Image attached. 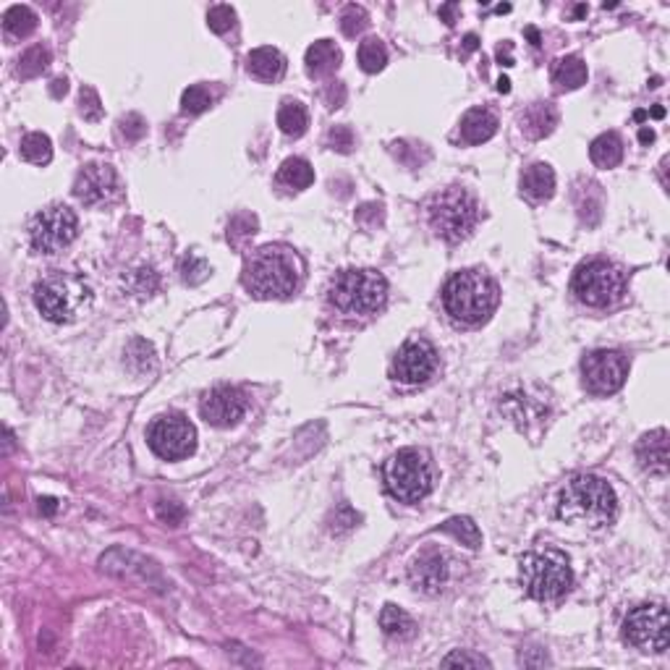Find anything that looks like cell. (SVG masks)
<instances>
[{
    "instance_id": "obj_43",
    "label": "cell",
    "mask_w": 670,
    "mask_h": 670,
    "mask_svg": "<svg viewBox=\"0 0 670 670\" xmlns=\"http://www.w3.org/2000/svg\"><path fill=\"white\" fill-rule=\"evenodd\" d=\"M66 89H69V81H66V79H55V81H53V87H50L53 97H61V95H66Z\"/></svg>"
},
{
    "instance_id": "obj_1",
    "label": "cell",
    "mask_w": 670,
    "mask_h": 670,
    "mask_svg": "<svg viewBox=\"0 0 670 670\" xmlns=\"http://www.w3.org/2000/svg\"><path fill=\"white\" fill-rule=\"evenodd\" d=\"M555 513L560 521L574 526H584L590 532H600L613 524L618 513V498L610 482L597 474H576L571 476L555 503Z\"/></svg>"
},
{
    "instance_id": "obj_49",
    "label": "cell",
    "mask_w": 670,
    "mask_h": 670,
    "mask_svg": "<svg viewBox=\"0 0 670 670\" xmlns=\"http://www.w3.org/2000/svg\"><path fill=\"white\" fill-rule=\"evenodd\" d=\"M498 89H500V92H509V89H511V81L503 77V79L498 81Z\"/></svg>"
},
{
    "instance_id": "obj_22",
    "label": "cell",
    "mask_w": 670,
    "mask_h": 670,
    "mask_svg": "<svg viewBox=\"0 0 670 670\" xmlns=\"http://www.w3.org/2000/svg\"><path fill=\"white\" fill-rule=\"evenodd\" d=\"M521 131L529 136V139H545L550 136L558 126V111L552 108L550 103H532L524 116H521Z\"/></svg>"
},
{
    "instance_id": "obj_20",
    "label": "cell",
    "mask_w": 670,
    "mask_h": 670,
    "mask_svg": "<svg viewBox=\"0 0 670 670\" xmlns=\"http://www.w3.org/2000/svg\"><path fill=\"white\" fill-rule=\"evenodd\" d=\"M246 71L260 81H277L285 74V58L277 47H257L246 55Z\"/></svg>"
},
{
    "instance_id": "obj_29",
    "label": "cell",
    "mask_w": 670,
    "mask_h": 670,
    "mask_svg": "<svg viewBox=\"0 0 670 670\" xmlns=\"http://www.w3.org/2000/svg\"><path fill=\"white\" fill-rule=\"evenodd\" d=\"M380 626L388 636L393 639H409L414 636V621L406 610H401L398 605H385L380 613Z\"/></svg>"
},
{
    "instance_id": "obj_5",
    "label": "cell",
    "mask_w": 670,
    "mask_h": 670,
    "mask_svg": "<svg viewBox=\"0 0 670 670\" xmlns=\"http://www.w3.org/2000/svg\"><path fill=\"white\" fill-rule=\"evenodd\" d=\"M518 582L537 602H555L574 587V568L560 550H532L518 560Z\"/></svg>"
},
{
    "instance_id": "obj_3",
    "label": "cell",
    "mask_w": 670,
    "mask_h": 670,
    "mask_svg": "<svg viewBox=\"0 0 670 670\" xmlns=\"http://www.w3.org/2000/svg\"><path fill=\"white\" fill-rule=\"evenodd\" d=\"M498 283L482 270H461L448 277L443 288V307L456 322L479 325L498 307Z\"/></svg>"
},
{
    "instance_id": "obj_14",
    "label": "cell",
    "mask_w": 670,
    "mask_h": 670,
    "mask_svg": "<svg viewBox=\"0 0 670 670\" xmlns=\"http://www.w3.org/2000/svg\"><path fill=\"white\" fill-rule=\"evenodd\" d=\"M434 372H437V352L425 338L406 341L398 349L393 364H391L393 380L403 383V385H422L433 377Z\"/></svg>"
},
{
    "instance_id": "obj_19",
    "label": "cell",
    "mask_w": 670,
    "mask_h": 670,
    "mask_svg": "<svg viewBox=\"0 0 670 670\" xmlns=\"http://www.w3.org/2000/svg\"><path fill=\"white\" fill-rule=\"evenodd\" d=\"M341 61H343V53H341V47L333 40H317L315 45H310L307 53H304L307 74L315 77V79L333 74V71L341 66Z\"/></svg>"
},
{
    "instance_id": "obj_47",
    "label": "cell",
    "mask_w": 670,
    "mask_h": 670,
    "mask_svg": "<svg viewBox=\"0 0 670 670\" xmlns=\"http://www.w3.org/2000/svg\"><path fill=\"white\" fill-rule=\"evenodd\" d=\"M526 37L532 40V45H540V32H537V29L529 27V29H526Z\"/></svg>"
},
{
    "instance_id": "obj_23",
    "label": "cell",
    "mask_w": 670,
    "mask_h": 670,
    "mask_svg": "<svg viewBox=\"0 0 670 670\" xmlns=\"http://www.w3.org/2000/svg\"><path fill=\"white\" fill-rule=\"evenodd\" d=\"M495 131H498V116L490 113L487 108H472L461 119V139L467 145H482L492 139Z\"/></svg>"
},
{
    "instance_id": "obj_27",
    "label": "cell",
    "mask_w": 670,
    "mask_h": 670,
    "mask_svg": "<svg viewBox=\"0 0 670 670\" xmlns=\"http://www.w3.org/2000/svg\"><path fill=\"white\" fill-rule=\"evenodd\" d=\"M277 184L302 192V189H307V186L315 184V170H312V165L304 158L283 160V165L277 168Z\"/></svg>"
},
{
    "instance_id": "obj_9",
    "label": "cell",
    "mask_w": 670,
    "mask_h": 670,
    "mask_svg": "<svg viewBox=\"0 0 670 670\" xmlns=\"http://www.w3.org/2000/svg\"><path fill=\"white\" fill-rule=\"evenodd\" d=\"M571 291L587 307H610L626 294V273L610 260H587L576 268Z\"/></svg>"
},
{
    "instance_id": "obj_46",
    "label": "cell",
    "mask_w": 670,
    "mask_h": 670,
    "mask_svg": "<svg viewBox=\"0 0 670 670\" xmlns=\"http://www.w3.org/2000/svg\"><path fill=\"white\" fill-rule=\"evenodd\" d=\"M639 139L647 145V142H652V139H655V131H652V128H641V131H639Z\"/></svg>"
},
{
    "instance_id": "obj_39",
    "label": "cell",
    "mask_w": 670,
    "mask_h": 670,
    "mask_svg": "<svg viewBox=\"0 0 670 670\" xmlns=\"http://www.w3.org/2000/svg\"><path fill=\"white\" fill-rule=\"evenodd\" d=\"M453 666H461V668H490V660L482 658V655H472V652H451L445 660H443V668H453Z\"/></svg>"
},
{
    "instance_id": "obj_13",
    "label": "cell",
    "mask_w": 670,
    "mask_h": 670,
    "mask_svg": "<svg viewBox=\"0 0 670 670\" xmlns=\"http://www.w3.org/2000/svg\"><path fill=\"white\" fill-rule=\"evenodd\" d=\"M582 377L590 393L610 395L624 388L629 377V356L613 349H600L584 356Z\"/></svg>"
},
{
    "instance_id": "obj_24",
    "label": "cell",
    "mask_w": 670,
    "mask_h": 670,
    "mask_svg": "<svg viewBox=\"0 0 670 670\" xmlns=\"http://www.w3.org/2000/svg\"><path fill=\"white\" fill-rule=\"evenodd\" d=\"M590 79V71H587V63L579 58V55H566L560 61H555L552 66V81L558 89H579L584 87Z\"/></svg>"
},
{
    "instance_id": "obj_8",
    "label": "cell",
    "mask_w": 670,
    "mask_h": 670,
    "mask_svg": "<svg viewBox=\"0 0 670 670\" xmlns=\"http://www.w3.org/2000/svg\"><path fill=\"white\" fill-rule=\"evenodd\" d=\"M479 218H482V210H479L476 199L461 186H448V189L433 194L427 202L430 228L451 244H459V241L472 236Z\"/></svg>"
},
{
    "instance_id": "obj_21",
    "label": "cell",
    "mask_w": 670,
    "mask_h": 670,
    "mask_svg": "<svg viewBox=\"0 0 670 670\" xmlns=\"http://www.w3.org/2000/svg\"><path fill=\"white\" fill-rule=\"evenodd\" d=\"M521 192L532 202H548L555 194V170L548 162H532L521 173Z\"/></svg>"
},
{
    "instance_id": "obj_25",
    "label": "cell",
    "mask_w": 670,
    "mask_h": 670,
    "mask_svg": "<svg viewBox=\"0 0 670 670\" xmlns=\"http://www.w3.org/2000/svg\"><path fill=\"white\" fill-rule=\"evenodd\" d=\"M590 158L597 168H616L624 160V142L616 131L600 134L590 145Z\"/></svg>"
},
{
    "instance_id": "obj_17",
    "label": "cell",
    "mask_w": 670,
    "mask_h": 670,
    "mask_svg": "<svg viewBox=\"0 0 670 670\" xmlns=\"http://www.w3.org/2000/svg\"><path fill=\"white\" fill-rule=\"evenodd\" d=\"M448 576H451L448 558L437 550H425L409 566V582L422 594H440L448 584Z\"/></svg>"
},
{
    "instance_id": "obj_36",
    "label": "cell",
    "mask_w": 670,
    "mask_h": 670,
    "mask_svg": "<svg viewBox=\"0 0 670 670\" xmlns=\"http://www.w3.org/2000/svg\"><path fill=\"white\" fill-rule=\"evenodd\" d=\"M367 24H369V16H367V11H364L361 5H349V8L341 13V29H343L346 37L361 35V32L367 29Z\"/></svg>"
},
{
    "instance_id": "obj_38",
    "label": "cell",
    "mask_w": 670,
    "mask_h": 670,
    "mask_svg": "<svg viewBox=\"0 0 670 670\" xmlns=\"http://www.w3.org/2000/svg\"><path fill=\"white\" fill-rule=\"evenodd\" d=\"M79 113L87 120H100L103 119V105H100V97L92 87H81L79 95Z\"/></svg>"
},
{
    "instance_id": "obj_30",
    "label": "cell",
    "mask_w": 670,
    "mask_h": 670,
    "mask_svg": "<svg viewBox=\"0 0 670 670\" xmlns=\"http://www.w3.org/2000/svg\"><path fill=\"white\" fill-rule=\"evenodd\" d=\"M19 153H21V158L27 160V162H32V165H47L50 158H53V142H50L47 134L32 131V134H27L21 139Z\"/></svg>"
},
{
    "instance_id": "obj_32",
    "label": "cell",
    "mask_w": 670,
    "mask_h": 670,
    "mask_svg": "<svg viewBox=\"0 0 670 670\" xmlns=\"http://www.w3.org/2000/svg\"><path fill=\"white\" fill-rule=\"evenodd\" d=\"M440 529L448 532V534H453L461 545H467L472 550H476L482 545V534H479L476 524H474L469 516H453L445 524H440Z\"/></svg>"
},
{
    "instance_id": "obj_40",
    "label": "cell",
    "mask_w": 670,
    "mask_h": 670,
    "mask_svg": "<svg viewBox=\"0 0 670 670\" xmlns=\"http://www.w3.org/2000/svg\"><path fill=\"white\" fill-rule=\"evenodd\" d=\"M330 145L338 153H352V147H354V131L349 126H335L330 131Z\"/></svg>"
},
{
    "instance_id": "obj_12",
    "label": "cell",
    "mask_w": 670,
    "mask_h": 670,
    "mask_svg": "<svg viewBox=\"0 0 670 670\" xmlns=\"http://www.w3.org/2000/svg\"><path fill=\"white\" fill-rule=\"evenodd\" d=\"M147 443L153 448V453L165 459V461H181L186 456L194 453L197 448V430L194 425L181 417V414H165L158 417L150 425Z\"/></svg>"
},
{
    "instance_id": "obj_16",
    "label": "cell",
    "mask_w": 670,
    "mask_h": 670,
    "mask_svg": "<svg viewBox=\"0 0 670 670\" xmlns=\"http://www.w3.org/2000/svg\"><path fill=\"white\" fill-rule=\"evenodd\" d=\"M199 414L212 427H234L246 414V395L231 385H218L202 395Z\"/></svg>"
},
{
    "instance_id": "obj_48",
    "label": "cell",
    "mask_w": 670,
    "mask_h": 670,
    "mask_svg": "<svg viewBox=\"0 0 670 670\" xmlns=\"http://www.w3.org/2000/svg\"><path fill=\"white\" fill-rule=\"evenodd\" d=\"M476 42H479L476 40V35H467V50H469V53L476 47Z\"/></svg>"
},
{
    "instance_id": "obj_35",
    "label": "cell",
    "mask_w": 670,
    "mask_h": 670,
    "mask_svg": "<svg viewBox=\"0 0 670 670\" xmlns=\"http://www.w3.org/2000/svg\"><path fill=\"white\" fill-rule=\"evenodd\" d=\"M178 270H181V280L189 283V285H197L202 280H207L210 273H212V268L207 265V260H202L199 254H186L181 260Z\"/></svg>"
},
{
    "instance_id": "obj_37",
    "label": "cell",
    "mask_w": 670,
    "mask_h": 670,
    "mask_svg": "<svg viewBox=\"0 0 670 670\" xmlns=\"http://www.w3.org/2000/svg\"><path fill=\"white\" fill-rule=\"evenodd\" d=\"M236 24V11L231 5H212L210 13H207V27L215 32V35H226L231 27Z\"/></svg>"
},
{
    "instance_id": "obj_26",
    "label": "cell",
    "mask_w": 670,
    "mask_h": 670,
    "mask_svg": "<svg viewBox=\"0 0 670 670\" xmlns=\"http://www.w3.org/2000/svg\"><path fill=\"white\" fill-rule=\"evenodd\" d=\"M3 29L13 40H24L37 29V13L29 5H11L3 13Z\"/></svg>"
},
{
    "instance_id": "obj_6",
    "label": "cell",
    "mask_w": 670,
    "mask_h": 670,
    "mask_svg": "<svg viewBox=\"0 0 670 670\" xmlns=\"http://www.w3.org/2000/svg\"><path fill=\"white\" fill-rule=\"evenodd\" d=\"M327 299L343 315H372L388 299V280L369 268H349L330 280Z\"/></svg>"
},
{
    "instance_id": "obj_4",
    "label": "cell",
    "mask_w": 670,
    "mask_h": 670,
    "mask_svg": "<svg viewBox=\"0 0 670 670\" xmlns=\"http://www.w3.org/2000/svg\"><path fill=\"white\" fill-rule=\"evenodd\" d=\"M32 299H35L37 312L47 322L63 325V322L79 319L89 310V304H92V288L77 273L53 270V273L42 276L35 283Z\"/></svg>"
},
{
    "instance_id": "obj_33",
    "label": "cell",
    "mask_w": 670,
    "mask_h": 670,
    "mask_svg": "<svg viewBox=\"0 0 670 670\" xmlns=\"http://www.w3.org/2000/svg\"><path fill=\"white\" fill-rule=\"evenodd\" d=\"M47 66H50V50H47L45 45L29 47V50L19 58V74H21L24 79L40 77Z\"/></svg>"
},
{
    "instance_id": "obj_31",
    "label": "cell",
    "mask_w": 670,
    "mask_h": 670,
    "mask_svg": "<svg viewBox=\"0 0 670 670\" xmlns=\"http://www.w3.org/2000/svg\"><path fill=\"white\" fill-rule=\"evenodd\" d=\"M385 63H388V47H385V42L377 40V37H367V40L359 45V66L367 74L383 71Z\"/></svg>"
},
{
    "instance_id": "obj_41",
    "label": "cell",
    "mask_w": 670,
    "mask_h": 670,
    "mask_svg": "<svg viewBox=\"0 0 670 670\" xmlns=\"http://www.w3.org/2000/svg\"><path fill=\"white\" fill-rule=\"evenodd\" d=\"M158 516L162 521H168V524H178L181 518H184V509L178 506V503H170V500H160L158 506Z\"/></svg>"
},
{
    "instance_id": "obj_7",
    "label": "cell",
    "mask_w": 670,
    "mask_h": 670,
    "mask_svg": "<svg viewBox=\"0 0 670 670\" xmlns=\"http://www.w3.org/2000/svg\"><path fill=\"white\" fill-rule=\"evenodd\" d=\"M385 490L401 503H419L430 495L434 482L433 459L422 448H401L383 467Z\"/></svg>"
},
{
    "instance_id": "obj_34",
    "label": "cell",
    "mask_w": 670,
    "mask_h": 670,
    "mask_svg": "<svg viewBox=\"0 0 670 670\" xmlns=\"http://www.w3.org/2000/svg\"><path fill=\"white\" fill-rule=\"evenodd\" d=\"M210 105H212V95H210V89L202 87V84L189 87V89L181 95V111H184V113L197 116V113H204Z\"/></svg>"
},
{
    "instance_id": "obj_15",
    "label": "cell",
    "mask_w": 670,
    "mask_h": 670,
    "mask_svg": "<svg viewBox=\"0 0 670 670\" xmlns=\"http://www.w3.org/2000/svg\"><path fill=\"white\" fill-rule=\"evenodd\" d=\"M120 194V178L113 165L89 162L84 165L74 181V197L84 204H105Z\"/></svg>"
},
{
    "instance_id": "obj_11",
    "label": "cell",
    "mask_w": 670,
    "mask_h": 670,
    "mask_svg": "<svg viewBox=\"0 0 670 670\" xmlns=\"http://www.w3.org/2000/svg\"><path fill=\"white\" fill-rule=\"evenodd\" d=\"M624 636L641 652H666L670 644V621L666 605H639L624 621Z\"/></svg>"
},
{
    "instance_id": "obj_42",
    "label": "cell",
    "mask_w": 670,
    "mask_h": 670,
    "mask_svg": "<svg viewBox=\"0 0 670 670\" xmlns=\"http://www.w3.org/2000/svg\"><path fill=\"white\" fill-rule=\"evenodd\" d=\"M120 128H123V134H126L128 139H139V136L145 134L147 126H145V120L139 119V116L131 113V116H126V119L120 120Z\"/></svg>"
},
{
    "instance_id": "obj_44",
    "label": "cell",
    "mask_w": 670,
    "mask_h": 670,
    "mask_svg": "<svg viewBox=\"0 0 670 670\" xmlns=\"http://www.w3.org/2000/svg\"><path fill=\"white\" fill-rule=\"evenodd\" d=\"M456 8H459L456 3H448V5H443V8H440V13L445 16V21H448V24H453V13H456Z\"/></svg>"
},
{
    "instance_id": "obj_45",
    "label": "cell",
    "mask_w": 670,
    "mask_h": 670,
    "mask_svg": "<svg viewBox=\"0 0 670 670\" xmlns=\"http://www.w3.org/2000/svg\"><path fill=\"white\" fill-rule=\"evenodd\" d=\"M40 509H45V511H47V513H53V511H55V509H58V503H55L53 498H42V500H40Z\"/></svg>"
},
{
    "instance_id": "obj_2",
    "label": "cell",
    "mask_w": 670,
    "mask_h": 670,
    "mask_svg": "<svg viewBox=\"0 0 670 670\" xmlns=\"http://www.w3.org/2000/svg\"><path fill=\"white\" fill-rule=\"evenodd\" d=\"M302 260L294 249L270 244L244 262L241 283L254 299H285L302 283Z\"/></svg>"
},
{
    "instance_id": "obj_10",
    "label": "cell",
    "mask_w": 670,
    "mask_h": 670,
    "mask_svg": "<svg viewBox=\"0 0 670 670\" xmlns=\"http://www.w3.org/2000/svg\"><path fill=\"white\" fill-rule=\"evenodd\" d=\"M79 234L77 212L66 204H50L40 210L29 223V244L40 254L63 252Z\"/></svg>"
},
{
    "instance_id": "obj_18",
    "label": "cell",
    "mask_w": 670,
    "mask_h": 670,
    "mask_svg": "<svg viewBox=\"0 0 670 670\" xmlns=\"http://www.w3.org/2000/svg\"><path fill=\"white\" fill-rule=\"evenodd\" d=\"M636 459L647 472L668 474V433L655 430L644 434L636 445Z\"/></svg>"
},
{
    "instance_id": "obj_28",
    "label": "cell",
    "mask_w": 670,
    "mask_h": 670,
    "mask_svg": "<svg viewBox=\"0 0 670 670\" xmlns=\"http://www.w3.org/2000/svg\"><path fill=\"white\" fill-rule=\"evenodd\" d=\"M277 126L285 136H302L310 126V116H307V108L296 100H285L277 111Z\"/></svg>"
}]
</instances>
